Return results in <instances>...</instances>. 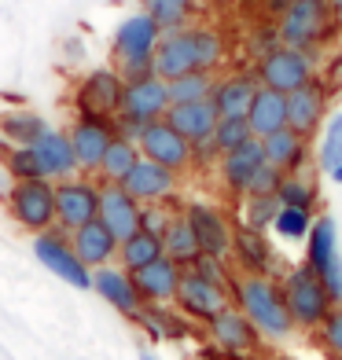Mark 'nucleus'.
<instances>
[{"label":"nucleus","mask_w":342,"mask_h":360,"mask_svg":"<svg viewBox=\"0 0 342 360\" xmlns=\"http://www.w3.org/2000/svg\"><path fill=\"white\" fill-rule=\"evenodd\" d=\"M221 59H224V41L214 26H184L158 37L155 74L170 81L188 70H217Z\"/></svg>","instance_id":"nucleus-1"},{"label":"nucleus","mask_w":342,"mask_h":360,"mask_svg":"<svg viewBox=\"0 0 342 360\" xmlns=\"http://www.w3.org/2000/svg\"><path fill=\"white\" fill-rule=\"evenodd\" d=\"M228 294H232V305L239 313H247L251 323L262 331L265 338H287L295 331V320H291V309L284 302V287L272 280V276H251L239 272L228 283Z\"/></svg>","instance_id":"nucleus-2"},{"label":"nucleus","mask_w":342,"mask_h":360,"mask_svg":"<svg viewBox=\"0 0 342 360\" xmlns=\"http://www.w3.org/2000/svg\"><path fill=\"white\" fill-rule=\"evenodd\" d=\"M158 37H162V30L148 11L125 15L118 22V30H114V37H110V56H114V67H118V74L125 81L155 74Z\"/></svg>","instance_id":"nucleus-3"},{"label":"nucleus","mask_w":342,"mask_h":360,"mask_svg":"<svg viewBox=\"0 0 342 360\" xmlns=\"http://www.w3.org/2000/svg\"><path fill=\"white\" fill-rule=\"evenodd\" d=\"M280 44L291 48H305V52H320L335 34L342 30L335 26V15H331V0H291V8L280 15Z\"/></svg>","instance_id":"nucleus-4"},{"label":"nucleus","mask_w":342,"mask_h":360,"mask_svg":"<svg viewBox=\"0 0 342 360\" xmlns=\"http://www.w3.org/2000/svg\"><path fill=\"white\" fill-rule=\"evenodd\" d=\"M170 103H173V100H170V85H166V77L148 74V77H133V81H125L122 110H118V118H114V129H118L122 136L137 140V136H140V129L148 125V122L166 118Z\"/></svg>","instance_id":"nucleus-5"},{"label":"nucleus","mask_w":342,"mask_h":360,"mask_svg":"<svg viewBox=\"0 0 342 360\" xmlns=\"http://www.w3.org/2000/svg\"><path fill=\"white\" fill-rule=\"evenodd\" d=\"M280 287H284V302L291 309V320H295V327H305V331H317L335 305L328 287L320 280V272L313 265H305V261L284 276Z\"/></svg>","instance_id":"nucleus-6"},{"label":"nucleus","mask_w":342,"mask_h":360,"mask_svg":"<svg viewBox=\"0 0 342 360\" xmlns=\"http://www.w3.org/2000/svg\"><path fill=\"white\" fill-rule=\"evenodd\" d=\"M4 206L8 217L26 232H48V228H56V180H11V188L4 191Z\"/></svg>","instance_id":"nucleus-7"},{"label":"nucleus","mask_w":342,"mask_h":360,"mask_svg":"<svg viewBox=\"0 0 342 360\" xmlns=\"http://www.w3.org/2000/svg\"><path fill=\"white\" fill-rule=\"evenodd\" d=\"M258 81L265 89H276V92H295L302 89L309 77H317V56L305 52V48H291V44H276L272 52H265L254 67Z\"/></svg>","instance_id":"nucleus-8"},{"label":"nucleus","mask_w":342,"mask_h":360,"mask_svg":"<svg viewBox=\"0 0 342 360\" xmlns=\"http://www.w3.org/2000/svg\"><path fill=\"white\" fill-rule=\"evenodd\" d=\"M96 217H100V180H92L89 173L56 180V228L70 236L74 228Z\"/></svg>","instance_id":"nucleus-9"},{"label":"nucleus","mask_w":342,"mask_h":360,"mask_svg":"<svg viewBox=\"0 0 342 360\" xmlns=\"http://www.w3.org/2000/svg\"><path fill=\"white\" fill-rule=\"evenodd\" d=\"M210 331V342H214V349L224 356V360H254L262 353V342L265 335L258 331L251 323L247 313H239L236 305H224L221 313L206 323Z\"/></svg>","instance_id":"nucleus-10"},{"label":"nucleus","mask_w":342,"mask_h":360,"mask_svg":"<svg viewBox=\"0 0 342 360\" xmlns=\"http://www.w3.org/2000/svg\"><path fill=\"white\" fill-rule=\"evenodd\" d=\"M34 257L52 276H59L63 283H70L74 290H92V269L74 254L70 236L63 228H48V232L34 236Z\"/></svg>","instance_id":"nucleus-11"},{"label":"nucleus","mask_w":342,"mask_h":360,"mask_svg":"<svg viewBox=\"0 0 342 360\" xmlns=\"http://www.w3.org/2000/svg\"><path fill=\"white\" fill-rule=\"evenodd\" d=\"M122 92H125V77L118 74V67H96L74 85V114L118 118Z\"/></svg>","instance_id":"nucleus-12"},{"label":"nucleus","mask_w":342,"mask_h":360,"mask_svg":"<svg viewBox=\"0 0 342 360\" xmlns=\"http://www.w3.org/2000/svg\"><path fill=\"white\" fill-rule=\"evenodd\" d=\"M173 305L181 309V313L195 323H210L224 305H232V294H228V287L206 280L203 272L195 269H184L181 272V287H177V298Z\"/></svg>","instance_id":"nucleus-13"},{"label":"nucleus","mask_w":342,"mask_h":360,"mask_svg":"<svg viewBox=\"0 0 342 360\" xmlns=\"http://www.w3.org/2000/svg\"><path fill=\"white\" fill-rule=\"evenodd\" d=\"M70 143H74V155H77V169L96 176L100 169V162L107 155L110 140L118 136V129H114V118H92V114H74L70 122Z\"/></svg>","instance_id":"nucleus-14"},{"label":"nucleus","mask_w":342,"mask_h":360,"mask_svg":"<svg viewBox=\"0 0 342 360\" xmlns=\"http://www.w3.org/2000/svg\"><path fill=\"white\" fill-rule=\"evenodd\" d=\"M137 147H140L144 158L162 162V166L173 169V173H184L191 166V140H184L166 118L144 125L140 136H137Z\"/></svg>","instance_id":"nucleus-15"},{"label":"nucleus","mask_w":342,"mask_h":360,"mask_svg":"<svg viewBox=\"0 0 342 360\" xmlns=\"http://www.w3.org/2000/svg\"><path fill=\"white\" fill-rule=\"evenodd\" d=\"M328 100H331V85L324 77H309L302 89L287 92V125L298 136H313L320 122L328 118Z\"/></svg>","instance_id":"nucleus-16"},{"label":"nucleus","mask_w":342,"mask_h":360,"mask_svg":"<svg viewBox=\"0 0 342 360\" xmlns=\"http://www.w3.org/2000/svg\"><path fill=\"white\" fill-rule=\"evenodd\" d=\"M177 176H181V173H173V169L162 166V162H151V158L140 155V162L125 173L122 188L133 195L140 206L166 202V199H173V195H177Z\"/></svg>","instance_id":"nucleus-17"},{"label":"nucleus","mask_w":342,"mask_h":360,"mask_svg":"<svg viewBox=\"0 0 342 360\" xmlns=\"http://www.w3.org/2000/svg\"><path fill=\"white\" fill-rule=\"evenodd\" d=\"M184 217L191 221L195 239H199L203 254H210V257H228V254H232V232H236V224L228 221L217 206L188 202L184 206Z\"/></svg>","instance_id":"nucleus-18"},{"label":"nucleus","mask_w":342,"mask_h":360,"mask_svg":"<svg viewBox=\"0 0 342 360\" xmlns=\"http://www.w3.org/2000/svg\"><path fill=\"white\" fill-rule=\"evenodd\" d=\"M92 290L100 294V298L110 305V309H118L122 316L133 320L140 313V294H137V283H133V272L122 269V265H100V269H92Z\"/></svg>","instance_id":"nucleus-19"},{"label":"nucleus","mask_w":342,"mask_h":360,"mask_svg":"<svg viewBox=\"0 0 342 360\" xmlns=\"http://www.w3.org/2000/svg\"><path fill=\"white\" fill-rule=\"evenodd\" d=\"M181 265L170 257V254H162L155 257L151 265H144L133 272V283H137V294H140V302H151V305H170L177 298V287H181Z\"/></svg>","instance_id":"nucleus-20"},{"label":"nucleus","mask_w":342,"mask_h":360,"mask_svg":"<svg viewBox=\"0 0 342 360\" xmlns=\"http://www.w3.org/2000/svg\"><path fill=\"white\" fill-rule=\"evenodd\" d=\"M30 147H34V155H37V162H41V173H44L48 180H63V176L81 173V169H77V155H74V143H70V133H67V129L48 125Z\"/></svg>","instance_id":"nucleus-21"},{"label":"nucleus","mask_w":342,"mask_h":360,"mask_svg":"<svg viewBox=\"0 0 342 360\" xmlns=\"http://www.w3.org/2000/svg\"><path fill=\"white\" fill-rule=\"evenodd\" d=\"M258 89H262V81H258L254 70H236L228 77H217L214 92H210V100L217 107V118H247Z\"/></svg>","instance_id":"nucleus-22"},{"label":"nucleus","mask_w":342,"mask_h":360,"mask_svg":"<svg viewBox=\"0 0 342 360\" xmlns=\"http://www.w3.org/2000/svg\"><path fill=\"white\" fill-rule=\"evenodd\" d=\"M265 162V151H262V136H251V140H243L239 147H232V151H224L217 158V169H221V180H224V188L232 191V195H247L251 188V176L254 169Z\"/></svg>","instance_id":"nucleus-23"},{"label":"nucleus","mask_w":342,"mask_h":360,"mask_svg":"<svg viewBox=\"0 0 342 360\" xmlns=\"http://www.w3.org/2000/svg\"><path fill=\"white\" fill-rule=\"evenodd\" d=\"M140 210L144 206L122 184H100V221L118 236V243L140 228Z\"/></svg>","instance_id":"nucleus-24"},{"label":"nucleus","mask_w":342,"mask_h":360,"mask_svg":"<svg viewBox=\"0 0 342 360\" xmlns=\"http://www.w3.org/2000/svg\"><path fill=\"white\" fill-rule=\"evenodd\" d=\"M70 247L74 254L85 261L89 269H100V265H110L114 257H118V236L110 232V228L96 217L89 224H81L70 232Z\"/></svg>","instance_id":"nucleus-25"},{"label":"nucleus","mask_w":342,"mask_h":360,"mask_svg":"<svg viewBox=\"0 0 342 360\" xmlns=\"http://www.w3.org/2000/svg\"><path fill=\"white\" fill-rule=\"evenodd\" d=\"M228 261H232L239 272L269 276L272 272V247H269L265 232L247 228V224H236V232H232V254H228Z\"/></svg>","instance_id":"nucleus-26"},{"label":"nucleus","mask_w":342,"mask_h":360,"mask_svg":"<svg viewBox=\"0 0 342 360\" xmlns=\"http://www.w3.org/2000/svg\"><path fill=\"white\" fill-rule=\"evenodd\" d=\"M166 122L181 133L184 140H206L214 136V125H217V107L214 100H191V103H170L166 110Z\"/></svg>","instance_id":"nucleus-27"},{"label":"nucleus","mask_w":342,"mask_h":360,"mask_svg":"<svg viewBox=\"0 0 342 360\" xmlns=\"http://www.w3.org/2000/svg\"><path fill=\"white\" fill-rule=\"evenodd\" d=\"M262 151H265V162L280 166L284 173H298L305 166V151H309V140L298 136L291 125L276 129V133L262 136Z\"/></svg>","instance_id":"nucleus-28"},{"label":"nucleus","mask_w":342,"mask_h":360,"mask_svg":"<svg viewBox=\"0 0 342 360\" xmlns=\"http://www.w3.org/2000/svg\"><path fill=\"white\" fill-rule=\"evenodd\" d=\"M133 323H140L151 342H177V338L188 335V316L181 309H166V305H151V302L140 305Z\"/></svg>","instance_id":"nucleus-29"},{"label":"nucleus","mask_w":342,"mask_h":360,"mask_svg":"<svg viewBox=\"0 0 342 360\" xmlns=\"http://www.w3.org/2000/svg\"><path fill=\"white\" fill-rule=\"evenodd\" d=\"M247 122H251V133L254 136H269L276 129L287 125V96L276 92V89H258L254 92V103L247 110Z\"/></svg>","instance_id":"nucleus-30"},{"label":"nucleus","mask_w":342,"mask_h":360,"mask_svg":"<svg viewBox=\"0 0 342 360\" xmlns=\"http://www.w3.org/2000/svg\"><path fill=\"white\" fill-rule=\"evenodd\" d=\"M140 162V147H137V140H129V136H114L110 140V147H107V155H103V162H100V169H96V180L100 184H122L125 180V173L133 169Z\"/></svg>","instance_id":"nucleus-31"},{"label":"nucleus","mask_w":342,"mask_h":360,"mask_svg":"<svg viewBox=\"0 0 342 360\" xmlns=\"http://www.w3.org/2000/svg\"><path fill=\"white\" fill-rule=\"evenodd\" d=\"M162 250H166L181 269H191L195 257L203 254L199 239H195V228H191V221H188L184 214H177V217L170 221V228L162 232Z\"/></svg>","instance_id":"nucleus-32"},{"label":"nucleus","mask_w":342,"mask_h":360,"mask_svg":"<svg viewBox=\"0 0 342 360\" xmlns=\"http://www.w3.org/2000/svg\"><path fill=\"white\" fill-rule=\"evenodd\" d=\"M335 254H338L335 221H331L328 214H320V217H313V224H309V236H305V265H313V269L320 272Z\"/></svg>","instance_id":"nucleus-33"},{"label":"nucleus","mask_w":342,"mask_h":360,"mask_svg":"<svg viewBox=\"0 0 342 360\" xmlns=\"http://www.w3.org/2000/svg\"><path fill=\"white\" fill-rule=\"evenodd\" d=\"M166 250H162V236L148 232V228H137L129 239L118 243V265L129 269V272H137L144 265H151L155 257H162Z\"/></svg>","instance_id":"nucleus-34"},{"label":"nucleus","mask_w":342,"mask_h":360,"mask_svg":"<svg viewBox=\"0 0 342 360\" xmlns=\"http://www.w3.org/2000/svg\"><path fill=\"white\" fill-rule=\"evenodd\" d=\"M44 129H48V122L37 110H26V107L0 110V136H4L8 143H34Z\"/></svg>","instance_id":"nucleus-35"},{"label":"nucleus","mask_w":342,"mask_h":360,"mask_svg":"<svg viewBox=\"0 0 342 360\" xmlns=\"http://www.w3.org/2000/svg\"><path fill=\"white\" fill-rule=\"evenodd\" d=\"M0 162H4V173L11 180H34V176H44L41 173V162L34 155L30 143H8L0 136Z\"/></svg>","instance_id":"nucleus-36"},{"label":"nucleus","mask_w":342,"mask_h":360,"mask_svg":"<svg viewBox=\"0 0 342 360\" xmlns=\"http://www.w3.org/2000/svg\"><path fill=\"white\" fill-rule=\"evenodd\" d=\"M144 11L158 22L162 34L170 30H184L191 26V15H195V0H144Z\"/></svg>","instance_id":"nucleus-37"},{"label":"nucleus","mask_w":342,"mask_h":360,"mask_svg":"<svg viewBox=\"0 0 342 360\" xmlns=\"http://www.w3.org/2000/svg\"><path fill=\"white\" fill-rule=\"evenodd\" d=\"M214 70H188V74H177L170 77V100L173 103H191V100H210L214 92Z\"/></svg>","instance_id":"nucleus-38"},{"label":"nucleus","mask_w":342,"mask_h":360,"mask_svg":"<svg viewBox=\"0 0 342 360\" xmlns=\"http://www.w3.org/2000/svg\"><path fill=\"white\" fill-rule=\"evenodd\" d=\"M276 199H280V206H298V210L313 214L317 210V188H313V180L302 176V173H284L280 188H276Z\"/></svg>","instance_id":"nucleus-39"},{"label":"nucleus","mask_w":342,"mask_h":360,"mask_svg":"<svg viewBox=\"0 0 342 360\" xmlns=\"http://www.w3.org/2000/svg\"><path fill=\"white\" fill-rule=\"evenodd\" d=\"M239 206H243V221L239 224L258 228V232L272 228L276 214H280V199H276V195H243Z\"/></svg>","instance_id":"nucleus-40"},{"label":"nucleus","mask_w":342,"mask_h":360,"mask_svg":"<svg viewBox=\"0 0 342 360\" xmlns=\"http://www.w3.org/2000/svg\"><path fill=\"white\" fill-rule=\"evenodd\" d=\"M317 162L324 173H331L338 162H342V110L331 114L328 125H324V136H320V151H317Z\"/></svg>","instance_id":"nucleus-41"},{"label":"nucleus","mask_w":342,"mask_h":360,"mask_svg":"<svg viewBox=\"0 0 342 360\" xmlns=\"http://www.w3.org/2000/svg\"><path fill=\"white\" fill-rule=\"evenodd\" d=\"M309 224H313V214L298 206H280V214L272 221V232L284 236V239H305L309 236Z\"/></svg>","instance_id":"nucleus-42"},{"label":"nucleus","mask_w":342,"mask_h":360,"mask_svg":"<svg viewBox=\"0 0 342 360\" xmlns=\"http://www.w3.org/2000/svg\"><path fill=\"white\" fill-rule=\"evenodd\" d=\"M251 122L247 118H217L214 125V143L221 147V155L224 151H232V147H239L243 140H251Z\"/></svg>","instance_id":"nucleus-43"},{"label":"nucleus","mask_w":342,"mask_h":360,"mask_svg":"<svg viewBox=\"0 0 342 360\" xmlns=\"http://www.w3.org/2000/svg\"><path fill=\"white\" fill-rule=\"evenodd\" d=\"M317 342L328 349L335 360H342V302L331 305V313L324 316V323L317 327Z\"/></svg>","instance_id":"nucleus-44"},{"label":"nucleus","mask_w":342,"mask_h":360,"mask_svg":"<svg viewBox=\"0 0 342 360\" xmlns=\"http://www.w3.org/2000/svg\"><path fill=\"white\" fill-rule=\"evenodd\" d=\"M280 180H284V169H280V166H272V162H262V166L254 169V176H251L247 195H276Z\"/></svg>","instance_id":"nucleus-45"},{"label":"nucleus","mask_w":342,"mask_h":360,"mask_svg":"<svg viewBox=\"0 0 342 360\" xmlns=\"http://www.w3.org/2000/svg\"><path fill=\"white\" fill-rule=\"evenodd\" d=\"M177 214L170 210V199L166 202H148L140 210V228H148V232H155V236H162L170 228V221H173Z\"/></svg>","instance_id":"nucleus-46"},{"label":"nucleus","mask_w":342,"mask_h":360,"mask_svg":"<svg viewBox=\"0 0 342 360\" xmlns=\"http://www.w3.org/2000/svg\"><path fill=\"white\" fill-rule=\"evenodd\" d=\"M320 280H324V287H328V294H331V302L338 305L342 302V257L335 254L328 265L320 269Z\"/></svg>","instance_id":"nucleus-47"},{"label":"nucleus","mask_w":342,"mask_h":360,"mask_svg":"<svg viewBox=\"0 0 342 360\" xmlns=\"http://www.w3.org/2000/svg\"><path fill=\"white\" fill-rule=\"evenodd\" d=\"M217 158H221V147L214 143V136L191 143V166H210V162H217Z\"/></svg>","instance_id":"nucleus-48"},{"label":"nucleus","mask_w":342,"mask_h":360,"mask_svg":"<svg viewBox=\"0 0 342 360\" xmlns=\"http://www.w3.org/2000/svg\"><path fill=\"white\" fill-rule=\"evenodd\" d=\"M324 81H328L331 89H342V56L331 59V70H328V77H324Z\"/></svg>","instance_id":"nucleus-49"},{"label":"nucleus","mask_w":342,"mask_h":360,"mask_svg":"<svg viewBox=\"0 0 342 360\" xmlns=\"http://www.w3.org/2000/svg\"><path fill=\"white\" fill-rule=\"evenodd\" d=\"M287 8H291V0H265V11L272 15V19H280Z\"/></svg>","instance_id":"nucleus-50"},{"label":"nucleus","mask_w":342,"mask_h":360,"mask_svg":"<svg viewBox=\"0 0 342 360\" xmlns=\"http://www.w3.org/2000/svg\"><path fill=\"white\" fill-rule=\"evenodd\" d=\"M331 15H335V26L342 30V0H331Z\"/></svg>","instance_id":"nucleus-51"},{"label":"nucleus","mask_w":342,"mask_h":360,"mask_svg":"<svg viewBox=\"0 0 342 360\" xmlns=\"http://www.w3.org/2000/svg\"><path fill=\"white\" fill-rule=\"evenodd\" d=\"M67 56L70 59H81V41H67Z\"/></svg>","instance_id":"nucleus-52"},{"label":"nucleus","mask_w":342,"mask_h":360,"mask_svg":"<svg viewBox=\"0 0 342 360\" xmlns=\"http://www.w3.org/2000/svg\"><path fill=\"white\" fill-rule=\"evenodd\" d=\"M328 176H331V180H335V184H342V162H338V166H335V169H331V173H328Z\"/></svg>","instance_id":"nucleus-53"},{"label":"nucleus","mask_w":342,"mask_h":360,"mask_svg":"<svg viewBox=\"0 0 342 360\" xmlns=\"http://www.w3.org/2000/svg\"><path fill=\"white\" fill-rule=\"evenodd\" d=\"M199 360H224V356H221V353H217V349H214V353H203V356H199Z\"/></svg>","instance_id":"nucleus-54"},{"label":"nucleus","mask_w":342,"mask_h":360,"mask_svg":"<svg viewBox=\"0 0 342 360\" xmlns=\"http://www.w3.org/2000/svg\"><path fill=\"white\" fill-rule=\"evenodd\" d=\"M140 360H158V356H155L151 349H140Z\"/></svg>","instance_id":"nucleus-55"}]
</instances>
